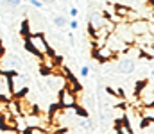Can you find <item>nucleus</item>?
Masks as SVG:
<instances>
[{
    "label": "nucleus",
    "mask_w": 154,
    "mask_h": 134,
    "mask_svg": "<svg viewBox=\"0 0 154 134\" xmlns=\"http://www.w3.org/2000/svg\"><path fill=\"white\" fill-rule=\"evenodd\" d=\"M81 75H82V77H88V75H90V68H88V66H82V68H81Z\"/></svg>",
    "instance_id": "nucleus-12"
},
{
    "label": "nucleus",
    "mask_w": 154,
    "mask_h": 134,
    "mask_svg": "<svg viewBox=\"0 0 154 134\" xmlns=\"http://www.w3.org/2000/svg\"><path fill=\"white\" fill-rule=\"evenodd\" d=\"M59 106L63 109H72L77 106V98H75V93H72L68 86H63L59 89Z\"/></svg>",
    "instance_id": "nucleus-4"
},
{
    "label": "nucleus",
    "mask_w": 154,
    "mask_h": 134,
    "mask_svg": "<svg viewBox=\"0 0 154 134\" xmlns=\"http://www.w3.org/2000/svg\"><path fill=\"white\" fill-rule=\"evenodd\" d=\"M39 2H41V4H43V5H47V4H54V2H56V0H39Z\"/></svg>",
    "instance_id": "nucleus-15"
},
{
    "label": "nucleus",
    "mask_w": 154,
    "mask_h": 134,
    "mask_svg": "<svg viewBox=\"0 0 154 134\" xmlns=\"http://www.w3.org/2000/svg\"><path fill=\"white\" fill-rule=\"evenodd\" d=\"M134 68H136V64H134V61L129 59V57H124V59H120V61L116 63V72H120V73H124V75L133 73Z\"/></svg>",
    "instance_id": "nucleus-5"
},
{
    "label": "nucleus",
    "mask_w": 154,
    "mask_h": 134,
    "mask_svg": "<svg viewBox=\"0 0 154 134\" xmlns=\"http://www.w3.org/2000/svg\"><path fill=\"white\" fill-rule=\"evenodd\" d=\"M29 2H31V5H34V7H38V9H41V7H43V4H41L39 0H29Z\"/></svg>",
    "instance_id": "nucleus-13"
},
{
    "label": "nucleus",
    "mask_w": 154,
    "mask_h": 134,
    "mask_svg": "<svg viewBox=\"0 0 154 134\" xmlns=\"http://www.w3.org/2000/svg\"><path fill=\"white\" fill-rule=\"evenodd\" d=\"M54 25H56L57 29H63V27L68 25V20H66L65 16H59V14H57V16H54Z\"/></svg>",
    "instance_id": "nucleus-7"
},
{
    "label": "nucleus",
    "mask_w": 154,
    "mask_h": 134,
    "mask_svg": "<svg viewBox=\"0 0 154 134\" xmlns=\"http://www.w3.org/2000/svg\"><path fill=\"white\" fill-rule=\"evenodd\" d=\"M22 5V0H5V7H20Z\"/></svg>",
    "instance_id": "nucleus-8"
},
{
    "label": "nucleus",
    "mask_w": 154,
    "mask_h": 134,
    "mask_svg": "<svg viewBox=\"0 0 154 134\" xmlns=\"http://www.w3.org/2000/svg\"><path fill=\"white\" fill-rule=\"evenodd\" d=\"M27 50L36 54V55H43V54H48V43L45 40V34L43 32H36V34H29L27 36Z\"/></svg>",
    "instance_id": "nucleus-1"
},
{
    "label": "nucleus",
    "mask_w": 154,
    "mask_h": 134,
    "mask_svg": "<svg viewBox=\"0 0 154 134\" xmlns=\"http://www.w3.org/2000/svg\"><path fill=\"white\" fill-rule=\"evenodd\" d=\"M27 134H47V131L41 127H31V129H27Z\"/></svg>",
    "instance_id": "nucleus-9"
},
{
    "label": "nucleus",
    "mask_w": 154,
    "mask_h": 134,
    "mask_svg": "<svg viewBox=\"0 0 154 134\" xmlns=\"http://www.w3.org/2000/svg\"><path fill=\"white\" fill-rule=\"evenodd\" d=\"M129 25V31L133 32V36H145V34H152L154 32V25L152 22L145 20V18H138V20H133L127 23Z\"/></svg>",
    "instance_id": "nucleus-2"
},
{
    "label": "nucleus",
    "mask_w": 154,
    "mask_h": 134,
    "mask_svg": "<svg viewBox=\"0 0 154 134\" xmlns=\"http://www.w3.org/2000/svg\"><path fill=\"white\" fill-rule=\"evenodd\" d=\"M0 7H5V0H0Z\"/></svg>",
    "instance_id": "nucleus-16"
},
{
    "label": "nucleus",
    "mask_w": 154,
    "mask_h": 134,
    "mask_svg": "<svg viewBox=\"0 0 154 134\" xmlns=\"http://www.w3.org/2000/svg\"><path fill=\"white\" fill-rule=\"evenodd\" d=\"M93 55L99 59V63H108V61H111V59L115 57L116 54H113V52H111V50L104 45V46H99V48L93 52Z\"/></svg>",
    "instance_id": "nucleus-6"
},
{
    "label": "nucleus",
    "mask_w": 154,
    "mask_h": 134,
    "mask_svg": "<svg viewBox=\"0 0 154 134\" xmlns=\"http://www.w3.org/2000/svg\"><path fill=\"white\" fill-rule=\"evenodd\" d=\"M68 25H70V29H72V31H77V29H79V22H77L75 18H74V20H72Z\"/></svg>",
    "instance_id": "nucleus-11"
},
{
    "label": "nucleus",
    "mask_w": 154,
    "mask_h": 134,
    "mask_svg": "<svg viewBox=\"0 0 154 134\" xmlns=\"http://www.w3.org/2000/svg\"><path fill=\"white\" fill-rule=\"evenodd\" d=\"M77 14H79V11H77V7H70V16H72V18H75Z\"/></svg>",
    "instance_id": "nucleus-14"
},
{
    "label": "nucleus",
    "mask_w": 154,
    "mask_h": 134,
    "mask_svg": "<svg viewBox=\"0 0 154 134\" xmlns=\"http://www.w3.org/2000/svg\"><path fill=\"white\" fill-rule=\"evenodd\" d=\"M22 34L23 36H29L31 32H29V22L27 20H23V23H22Z\"/></svg>",
    "instance_id": "nucleus-10"
},
{
    "label": "nucleus",
    "mask_w": 154,
    "mask_h": 134,
    "mask_svg": "<svg viewBox=\"0 0 154 134\" xmlns=\"http://www.w3.org/2000/svg\"><path fill=\"white\" fill-rule=\"evenodd\" d=\"M104 45H106V46H108L113 54H116V52H118V54H124V52H127V50L131 48V45L124 43V41L116 36L115 32H109V34H108L106 43H104Z\"/></svg>",
    "instance_id": "nucleus-3"
}]
</instances>
